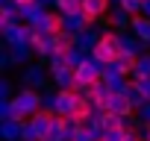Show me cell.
Listing matches in <instances>:
<instances>
[{"mask_svg": "<svg viewBox=\"0 0 150 141\" xmlns=\"http://www.w3.org/2000/svg\"><path fill=\"white\" fill-rule=\"evenodd\" d=\"M30 53H33V50H27V47H18V50H9V56H12V65H24V62L30 59Z\"/></svg>", "mask_w": 150, "mask_h": 141, "instance_id": "cell-16", "label": "cell"}, {"mask_svg": "<svg viewBox=\"0 0 150 141\" xmlns=\"http://www.w3.org/2000/svg\"><path fill=\"white\" fill-rule=\"evenodd\" d=\"M124 53V32H115V30H103L100 32V41L94 44L91 50V59L100 65V68H112Z\"/></svg>", "mask_w": 150, "mask_h": 141, "instance_id": "cell-1", "label": "cell"}, {"mask_svg": "<svg viewBox=\"0 0 150 141\" xmlns=\"http://www.w3.org/2000/svg\"><path fill=\"white\" fill-rule=\"evenodd\" d=\"M83 103H86V94L80 88H62L53 97H47V106H53V112L62 115V118H74Z\"/></svg>", "mask_w": 150, "mask_h": 141, "instance_id": "cell-2", "label": "cell"}, {"mask_svg": "<svg viewBox=\"0 0 150 141\" xmlns=\"http://www.w3.org/2000/svg\"><path fill=\"white\" fill-rule=\"evenodd\" d=\"M94 141H106V138H94Z\"/></svg>", "mask_w": 150, "mask_h": 141, "instance_id": "cell-18", "label": "cell"}, {"mask_svg": "<svg viewBox=\"0 0 150 141\" xmlns=\"http://www.w3.org/2000/svg\"><path fill=\"white\" fill-rule=\"evenodd\" d=\"M129 35H135L141 44H150V18L147 15H135L129 21Z\"/></svg>", "mask_w": 150, "mask_h": 141, "instance_id": "cell-11", "label": "cell"}, {"mask_svg": "<svg viewBox=\"0 0 150 141\" xmlns=\"http://www.w3.org/2000/svg\"><path fill=\"white\" fill-rule=\"evenodd\" d=\"M35 30L47 32L50 38H59V35H65V32H68V30H65V15H59L56 9H44V15L38 18Z\"/></svg>", "mask_w": 150, "mask_h": 141, "instance_id": "cell-7", "label": "cell"}, {"mask_svg": "<svg viewBox=\"0 0 150 141\" xmlns=\"http://www.w3.org/2000/svg\"><path fill=\"white\" fill-rule=\"evenodd\" d=\"M24 88H33V91H41L47 82H50V70L44 68V62H38V65H27L24 68Z\"/></svg>", "mask_w": 150, "mask_h": 141, "instance_id": "cell-8", "label": "cell"}, {"mask_svg": "<svg viewBox=\"0 0 150 141\" xmlns=\"http://www.w3.org/2000/svg\"><path fill=\"white\" fill-rule=\"evenodd\" d=\"M33 35H35V27H33V24H27V21H21V24H15V27L3 30V38H6V44H9L12 50H18V47H27V50H30Z\"/></svg>", "mask_w": 150, "mask_h": 141, "instance_id": "cell-4", "label": "cell"}, {"mask_svg": "<svg viewBox=\"0 0 150 141\" xmlns=\"http://www.w3.org/2000/svg\"><path fill=\"white\" fill-rule=\"evenodd\" d=\"M129 15L124 12V9H112L106 18H103V24H106V30H115V32H124V27H129Z\"/></svg>", "mask_w": 150, "mask_h": 141, "instance_id": "cell-12", "label": "cell"}, {"mask_svg": "<svg viewBox=\"0 0 150 141\" xmlns=\"http://www.w3.org/2000/svg\"><path fill=\"white\" fill-rule=\"evenodd\" d=\"M53 9L65 18H77V15H83V0H56Z\"/></svg>", "mask_w": 150, "mask_h": 141, "instance_id": "cell-13", "label": "cell"}, {"mask_svg": "<svg viewBox=\"0 0 150 141\" xmlns=\"http://www.w3.org/2000/svg\"><path fill=\"white\" fill-rule=\"evenodd\" d=\"M109 12H112V0H83V21L88 30L97 27Z\"/></svg>", "mask_w": 150, "mask_h": 141, "instance_id": "cell-6", "label": "cell"}, {"mask_svg": "<svg viewBox=\"0 0 150 141\" xmlns=\"http://www.w3.org/2000/svg\"><path fill=\"white\" fill-rule=\"evenodd\" d=\"M0 132H3L6 141H18V138H24V126L15 123V121H3V123H0Z\"/></svg>", "mask_w": 150, "mask_h": 141, "instance_id": "cell-15", "label": "cell"}, {"mask_svg": "<svg viewBox=\"0 0 150 141\" xmlns=\"http://www.w3.org/2000/svg\"><path fill=\"white\" fill-rule=\"evenodd\" d=\"M115 3H118V0H115Z\"/></svg>", "mask_w": 150, "mask_h": 141, "instance_id": "cell-19", "label": "cell"}, {"mask_svg": "<svg viewBox=\"0 0 150 141\" xmlns=\"http://www.w3.org/2000/svg\"><path fill=\"white\" fill-rule=\"evenodd\" d=\"M74 50H77V35L74 32H65V35L53 38V59H68Z\"/></svg>", "mask_w": 150, "mask_h": 141, "instance_id": "cell-10", "label": "cell"}, {"mask_svg": "<svg viewBox=\"0 0 150 141\" xmlns=\"http://www.w3.org/2000/svg\"><path fill=\"white\" fill-rule=\"evenodd\" d=\"M97 82H103V68L88 56L77 70H74V88H88V85H97Z\"/></svg>", "mask_w": 150, "mask_h": 141, "instance_id": "cell-3", "label": "cell"}, {"mask_svg": "<svg viewBox=\"0 0 150 141\" xmlns=\"http://www.w3.org/2000/svg\"><path fill=\"white\" fill-rule=\"evenodd\" d=\"M118 9H124L129 18H135V15H144L147 0H118Z\"/></svg>", "mask_w": 150, "mask_h": 141, "instance_id": "cell-14", "label": "cell"}, {"mask_svg": "<svg viewBox=\"0 0 150 141\" xmlns=\"http://www.w3.org/2000/svg\"><path fill=\"white\" fill-rule=\"evenodd\" d=\"M30 50H33V56H38L41 62H50V59H53V38H50L47 32L35 30V35H33V44H30Z\"/></svg>", "mask_w": 150, "mask_h": 141, "instance_id": "cell-9", "label": "cell"}, {"mask_svg": "<svg viewBox=\"0 0 150 141\" xmlns=\"http://www.w3.org/2000/svg\"><path fill=\"white\" fill-rule=\"evenodd\" d=\"M47 70H50V82L56 85V91L74 88V68H71L65 59H50V62H47Z\"/></svg>", "mask_w": 150, "mask_h": 141, "instance_id": "cell-5", "label": "cell"}, {"mask_svg": "<svg viewBox=\"0 0 150 141\" xmlns=\"http://www.w3.org/2000/svg\"><path fill=\"white\" fill-rule=\"evenodd\" d=\"M141 123H150V103L141 109Z\"/></svg>", "mask_w": 150, "mask_h": 141, "instance_id": "cell-17", "label": "cell"}]
</instances>
